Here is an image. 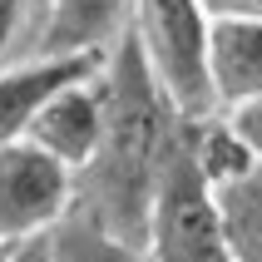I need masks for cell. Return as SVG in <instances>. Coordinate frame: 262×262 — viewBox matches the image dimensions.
Listing matches in <instances>:
<instances>
[{
    "label": "cell",
    "instance_id": "obj_1",
    "mask_svg": "<svg viewBox=\"0 0 262 262\" xmlns=\"http://www.w3.org/2000/svg\"><path fill=\"white\" fill-rule=\"evenodd\" d=\"M104 89V144L84 173H79V208L124 243H148V213L163 183V168L188 134V119L178 114L168 89L148 64L139 35L109 50L99 70Z\"/></svg>",
    "mask_w": 262,
    "mask_h": 262
},
{
    "label": "cell",
    "instance_id": "obj_2",
    "mask_svg": "<svg viewBox=\"0 0 262 262\" xmlns=\"http://www.w3.org/2000/svg\"><path fill=\"white\" fill-rule=\"evenodd\" d=\"M208 30L213 15L203 0H134V35L183 119L218 114L208 79Z\"/></svg>",
    "mask_w": 262,
    "mask_h": 262
},
{
    "label": "cell",
    "instance_id": "obj_3",
    "mask_svg": "<svg viewBox=\"0 0 262 262\" xmlns=\"http://www.w3.org/2000/svg\"><path fill=\"white\" fill-rule=\"evenodd\" d=\"M144 248L154 252V262H237L228 228H223V213H218V188L198 168L188 134L173 148V159L163 168V183L154 193Z\"/></svg>",
    "mask_w": 262,
    "mask_h": 262
},
{
    "label": "cell",
    "instance_id": "obj_4",
    "mask_svg": "<svg viewBox=\"0 0 262 262\" xmlns=\"http://www.w3.org/2000/svg\"><path fill=\"white\" fill-rule=\"evenodd\" d=\"M79 203V173L40 144L0 148V243H30L55 233Z\"/></svg>",
    "mask_w": 262,
    "mask_h": 262
},
{
    "label": "cell",
    "instance_id": "obj_5",
    "mask_svg": "<svg viewBox=\"0 0 262 262\" xmlns=\"http://www.w3.org/2000/svg\"><path fill=\"white\" fill-rule=\"evenodd\" d=\"M25 139L40 144L45 154H55L59 163H70L74 173H84L89 163H94V154H99V144H104V89H99V74L59 84L55 94L35 109Z\"/></svg>",
    "mask_w": 262,
    "mask_h": 262
},
{
    "label": "cell",
    "instance_id": "obj_6",
    "mask_svg": "<svg viewBox=\"0 0 262 262\" xmlns=\"http://www.w3.org/2000/svg\"><path fill=\"white\" fill-rule=\"evenodd\" d=\"M134 30V0H45L40 55H109Z\"/></svg>",
    "mask_w": 262,
    "mask_h": 262
},
{
    "label": "cell",
    "instance_id": "obj_7",
    "mask_svg": "<svg viewBox=\"0 0 262 262\" xmlns=\"http://www.w3.org/2000/svg\"><path fill=\"white\" fill-rule=\"evenodd\" d=\"M109 55H35L25 64L0 70V148H10L25 139L30 119L59 84L70 79H89L104 70Z\"/></svg>",
    "mask_w": 262,
    "mask_h": 262
},
{
    "label": "cell",
    "instance_id": "obj_8",
    "mask_svg": "<svg viewBox=\"0 0 262 262\" xmlns=\"http://www.w3.org/2000/svg\"><path fill=\"white\" fill-rule=\"evenodd\" d=\"M208 79H213L218 114L257 99L262 94V20L213 15V30H208Z\"/></svg>",
    "mask_w": 262,
    "mask_h": 262
},
{
    "label": "cell",
    "instance_id": "obj_9",
    "mask_svg": "<svg viewBox=\"0 0 262 262\" xmlns=\"http://www.w3.org/2000/svg\"><path fill=\"white\" fill-rule=\"evenodd\" d=\"M50 262H154L144 243H124L104 228L94 213L74 203L70 218L50 233Z\"/></svg>",
    "mask_w": 262,
    "mask_h": 262
},
{
    "label": "cell",
    "instance_id": "obj_10",
    "mask_svg": "<svg viewBox=\"0 0 262 262\" xmlns=\"http://www.w3.org/2000/svg\"><path fill=\"white\" fill-rule=\"evenodd\" d=\"M188 148H193V159H198V168L208 173L213 188L233 183V178L248 173L252 163H262L257 154H252V144L233 129V119H228V114L193 119V124H188Z\"/></svg>",
    "mask_w": 262,
    "mask_h": 262
},
{
    "label": "cell",
    "instance_id": "obj_11",
    "mask_svg": "<svg viewBox=\"0 0 262 262\" xmlns=\"http://www.w3.org/2000/svg\"><path fill=\"white\" fill-rule=\"evenodd\" d=\"M218 213L237 262H262V163L218 188Z\"/></svg>",
    "mask_w": 262,
    "mask_h": 262
},
{
    "label": "cell",
    "instance_id": "obj_12",
    "mask_svg": "<svg viewBox=\"0 0 262 262\" xmlns=\"http://www.w3.org/2000/svg\"><path fill=\"white\" fill-rule=\"evenodd\" d=\"M25 5L30 0H0V70H10V50L25 30Z\"/></svg>",
    "mask_w": 262,
    "mask_h": 262
},
{
    "label": "cell",
    "instance_id": "obj_13",
    "mask_svg": "<svg viewBox=\"0 0 262 262\" xmlns=\"http://www.w3.org/2000/svg\"><path fill=\"white\" fill-rule=\"evenodd\" d=\"M228 119H233V129L252 144V154L262 159V94L248 99V104H237V109H228Z\"/></svg>",
    "mask_w": 262,
    "mask_h": 262
},
{
    "label": "cell",
    "instance_id": "obj_14",
    "mask_svg": "<svg viewBox=\"0 0 262 262\" xmlns=\"http://www.w3.org/2000/svg\"><path fill=\"white\" fill-rule=\"evenodd\" d=\"M208 15H243V20H262V0H203Z\"/></svg>",
    "mask_w": 262,
    "mask_h": 262
},
{
    "label": "cell",
    "instance_id": "obj_15",
    "mask_svg": "<svg viewBox=\"0 0 262 262\" xmlns=\"http://www.w3.org/2000/svg\"><path fill=\"white\" fill-rule=\"evenodd\" d=\"M5 262H50V233H45V237H30V243H15Z\"/></svg>",
    "mask_w": 262,
    "mask_h": 262
},
{
    "label": "cell",
    "instance_id": "obj_16",
    "mask_svg": "<svg viewBox=\"0 0 262 262\" xmlns=\"http://www.w3.org/2000/svg\"><path fill=\"white\" fill-rule=\"evenodd\" d=\"M10 248H15V243H0V262H5V257H10Z\"/></svg>",
    "mask_w": 262,
    "mask_h": 262
}]
</instances>
